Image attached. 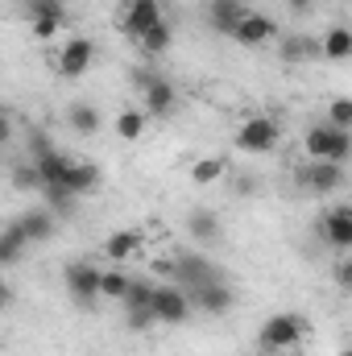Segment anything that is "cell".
I'll return each mask as SVG.
<instances>
[{"label": "cell", "mask_w": 352, "mask_h": 356, "mask_svg": "<svg viewBox=\"0 0 352 356\" xmlns=\"http://www.w3.org/2000/svg\"><path fill=\"white\" fill-rule=\"evenodd\" d=\"M307 340V319L303 315H294V311H278V315H269L262 323V332H257V348L265 353H290V348H298Z\"/></svg>", "instance_id": "1"}, {"label": "cell", "mask_w": 352, "mask_h": 356, "mask_svg": "<svg viewBox=\"0 0 352 356\" xmlns=\"http://www.w3.org/2000/svg\"><path fill=\"white\" fill-rule=\"evenodd\" d=\"M303 149L311 162H349L352 158V133L349 129H336V124H311L307 137H303Z\"/></svg>", "instance_id": "2"}, {"label": "cell", "mask_w": 352, "mask_h": 356, "mask_svg": "<svg viewBox=\"0 0 352 356\" xmlns=\"http://www.w3.org/2000/svg\"><path fill=\"white\" fill-rule=\"evenodd\" d=\"M278 141H282V124H278V116H269V112L245 116V120L237 124V133H232V145H237L241 154H269V149H278Z\"/></svg>", "instance_id": "3"}, {"label": "cell", "mask_w": 352, "mask_h": 356, "mask_svg": "<svg viewBox=\"0 0 352 356\" xmlns=\"http://www.w3.org/2000/svg\"><path fill=\"white\" fill-rule=\"evenodd\" d=\"M166 17H162V0H125L120 4V17H116V25H120V33L129 38V42H141L154 25H162Z\"/></svg>", "instance_id": "4"}, {"label": "cell", "mask_w": 352, "mask_h": 356, "mask_svg": "<svg viewBox=\"0 0 352 356\" xmlns=\"http://www.w3.org/2000/svg\"><path fill=\"white\" fill-rule=\"evenodd\" d=\"M133 83L141 88V108H145L150 116L166 120V116L178 112V91L166 75H145V71H141V75H133Z\"/></svg>", "instance_id": "5"}, {"label": "cell", "mask_w": 352, "mask_h": 356, "mask_svg": "<svg viewBox=\"0 0 352 356\" xmlns=\"http://www.w3.org/2000/svg\"><path fill=\"white\" fill-rule=\"evenodd\" d=\"M191 311H195V302H191V290H186V286H178V282L158 286V294H154V315H158V323H166V327L186 323Z\"/></svg>", "instance_id": "6"}, {"label": "cell", "mask_w": 352, "mask_h": 356, "mask_svg": "<svg viewBox=\"0 0 352 356\" xmlns=\"http://www.w3.org/2000/svg\"><path fill=\"white\" fill-rule=\"evenodd\" d=\"M99 277H104V269L91 266V261H71V266L63 269L67 294H71L79 307H91L95 298H104V294H99Z\"/></svg>", "instance_id": "7"}, {"label": "cell", "mask_w": 352, "mask_h": 356, "mask_svg": "<svg viewBox=\"0 0 352 356\" xmlns=\"http://www.w3.org/2000/svg\"><path fill=\"white\" fill-rule=\"evenodd\" d=\"M319 241L336 253H352V203H340L332 211H323L319 220Z\"/></svg>", "instance_id": "8"}, {"label": "cell", "mask_w": 352, "mask_h": 356, "mask_svg": "<svg viewBox=\"0 0 352 356\" xmlns=\"http://www.w3.org/2000/svg\"><path fill=\"white\" fill-rule=\"evenodd\" d=\"M294 178H298V186H307L315 195H332V191L344 186L349 175H344V162H307Z\"/></svg>", "instance_id": "9"}, {"label": "cell", "mask_w": 352, "mask_h": 356, "mask_svg": "<svg viewBox=\"0 0 352 356\" xmlns=\"http://www.w3.org/2000/svg\"><path fill=\"white\" fill-rule=\"evenodd\" d=\"M175 282L186 286V290H199L207 282H224V273H220V266H211L199 253H182V257H175Z\"/></svg>", "instance_id": "10"}, {"label": "cell", "mask_w": 352, "mask_h": 356, "mask_svg": "<svg viewBox=\"0 0 352 356\" xmlns=\"http://www.w3.org/2000/svg\"><path fill=\"white\" fill-rule=\"evenodd\" d=\"M91 58H95V42L91 38H67L63 42V50H58V75L63 79H79L83 71L91 67Z\"/></svg>", "instance_id": "11"}, {"label": "cell", "mask_w": 352, "mask_h": 356, "mask_svg": "<svg viewBox=\"0 0 352 356\" xmlns=\"http://www.w3.org/2000/svg\"><path fill=\"white\" fill-rule=\"evenodd\" d=\"M232 42H237V46H245V50L269 46V42H278V21H273V17H265V13H253V8H249V17L237 25Z\"/></svg>", "instance_id": "12"}, {"label": "cell", "mask_w": 352, "mask_h": 356, "mask_svg": "<svg viewBox=\"0 0 352 356\" xmlns=\"http://www.w3.org/2000/svg\"><path fill=\"white\" fill-rule=\"evenodd\" d=\"M249 17V4L245 0H207V25L224 38L237 33V25Z\"/></svg>", "instance_id": "13"}, {"label": "cell", "mask_w": 352, "mask_h": 356, "mask_svg": "<svg viewBox=\"0 0 352 356\" xmlns=\"http://www.w3.org/2000/svg\"><path fill=\"white\" fill-rule=\"evenodd\" d=\"M191 302H195V311H203V315H224V311H232L237 294H232L228 282H207V286L191 290Z\"/></svg>", "instance_id": "14"}, {"label": "cell", "mask_w": 352, "mask_h": 356, "mask_svg": "<svg viewBox=\"0 0 352 356\" xmlns=\"http://www.w3.org/2000/svg\"><path fill=\"white\" fill-rule=\"evenodd\" d=\"M186 236H191L195 245H216V241H220V216H216L211 207L186 211Z\"/></svg>", "instance_id": "15"}, {"label": "cell", "mask_w": 352, "mask_h": 356, "mask_svg": "<svg viewBox=\"0 0 352 356\" xmlns=\"http://www.w3.org/2000/svg\"><path fill=\"white\" fill-rule=\"evenodd\" d=\"M99 166L95 162H79V158H71V166H67V178H63V186L71 191V195H91V191H99Z\"/></svg>", "instance_id": "16"}, {"label": "cell", "mask_w": 352, "mask_h": 356, "mask_svg": "<svg viewBox=\"0 0 352 356\" xmlns=\"http://www.w3.org/2000/svg\"><path fill=\"white\" fill-rule=\"evenodd\" d=\"M29 245H33V241H29L25 224H21V220H13V224L4 228V236H0V266H17V261H21V253H25Z\"/></svg>", "instance_id": "17"}, {"label": "cell", "mask_w": 352, "mask_h": 356, "mask_svg": "<svg viewBox=\"0 0 352 356\" xmlns=\"http://www.w3.org/2000/svg\"><path fill=\"white\" fill-rule=\"evenodd\" d=\"M319 54H323L328 63H344V58H352V29L349 25H332V29L319 38Z\"/></svg>", "instance_id": "18"}, {"label": "cell", "mask_w": 352, "mask_h": 356, "mask_svg": "<svg viewBox=\"0 0 352 356\" xmlns=\"http://www.w3.org/2000/svg\"><path fill=\"white\" fill-rule=\"evenodd\" d=\"M21 224H25V232H29L33 245H46V241H54V232H58V220H54V211H46V207L25 211Z\"/></svg>", "instance_id": "19"}, {"label": "cell", "mask_w": 352, "mask_h": 356, "mask_svg": "<svg viewBox=\"0 0 352 356\" xmlns=\"http://www.w3.org/2000/svg\"><path fill=\"white\" fill-rule=\"evenodd\" d=\"M137 249H141V232H137V228H120V232H112V236L104 241V257H108V261H129Z\"/></svg>", "instance_id": "20"}, {"label": "cell", "mask_w": 352, "mask_h": 356, "mask_svg": "<svg viewBox=\"0 0 352 356\" xmlns=\"http://www.w3.org/2000/svg\"><path fill=\"white\" fill-rule=\"evenodd\" d=\"M145 124H150V112H145V108H125V112H116V137H120V141H141V137H145Z\"/></svg>", "instance_id": "21"}, {"label": "cell", "mask_w": 352, "mask_h": 356, "mask_svg": "<svg viewBox=\"0 0 352 356\" xmlns=\"http://www.w3.org/2000/svg\"><path fill=\"white\" fill-rule=\"evenodd\" d=\"M278 54H282L286 63H307V58H315V54H319V42H315V38H307V33H290V38H282Z\"/></svg>", "instance_id": "22"}, {"label": "cell", "mask_w": 352, "mask_h": 356, "mask_svg": "<svg viewBox=\"0 0 352 356\" xmlns=\"http://www.w3.org/2000/svg\"><path fill=\"white\" fill-rule=\"evenodd\" d=\"M154 294H158V286L154 282H145V277H133V286H129V294H125V315H133V311H154Z\"/></svg>", "instance_id": "23"}, {"label": "cell", "mask_w": 352, "mask_h": 356, "mask_svg": "<svg viewBox=\"0 0 352 356\" xmlns=\"http://www.w3.org/2000/svg\"><path fill=\"white\" fill-rule=\"evenodd\" d=\"M67 124H71L79 137L99 133V108H91V104H71V108H67Z\"/></svg>", "instance_id": "24"}, {"label": "cell", "mask_w": 352, "mask_h": 356, "mask_svg": "<svg viewBox=\"0 0 352 356\" xmlns=\"http://www.w3.org/2000/svg\"><path fill=\"white\" fill-rule=\"evenodd\" d=\"M129 286H133V273H125L120 266L104 269V277H99V294H104V298H112V302H125Z\"/></svg>", "instance_id": "25"}, {"label": "cell", "mask_w": 352, "mask_h": 356, "mask_svg": "<svg viewBox=\"0 0 352 356\" xmlns=\"http://www.w3.org/2000/svg\"><path fill=\"white\" fill-rule=\"evenodd\" d=\"M170 42H175V29H170V21H162V25H154L137 46H141L150 58H158V54H166V50H170Z\"/></svg>", "instance_id": "26"}, {"label": "cell", "mask_w": 352, "mask_h": 356, "mask_svg": "<svg viewBox=\"0 0 352 356\" xmlns=\"http://www.w3.org/2000/svg\"><path fill=\"white\" fill-rule=\"evenodd\" d=\"M224 175H228V162H224V158H199V162L191 166V178H195L199 186H211V182H220Z\"/></svg>", "instance_id": "27"}, {"label": "cell", "mask_w": 352, "mask_h": 356, "mask_svg": "<svg viewBox=\"0 0 352 356\" xmlns=\"http://www.w3.org/2000/svg\"><path fill=\"white\" fill-rule=\"evenodd\" d=\"M328 124L349 129V133H352V95H336V99L328 104Z\"/></svg>", "instance_id": "28"}, {"label": "cell", "mask_w": 352, "mask_h": 356, "mask_svg": "<svg viewBox=\"0 0 352 356\" xmlns=\"http://www.w3.org/2000/svg\"><path fill=\"white\" fill-rule=\"evenodd\" d=\"M13 186H17V191H42L46 182H42V170H38V166H17V170H13Z\"/></svg>", "instance_id": "29"}, {"label": "cell", "mask_w": 352, "mask_h": 356, "mask_svg": "<svg viewBox=\"0 0 352 356\" xmlns=\"http://www.w3.org/2000/svg\"><path fill=\"white\" fill-rule=\"evenodd\" d=\"M42 195H46V203H50L54 211H67V216H71V207H75V199H79V195H71L67 186H46Z\"/></svg>", "instance_id": "30"}, {"label": "cell", "mask_w": 352, "mask_h": 356, "mask_svg": "<svg viewBox=\"0 0 352 356\" xmlns=\"http://www.w3.org/2000/svg\"><path fill=\"white\" fill-rule=\"evenodd\" d=\"M42 17H63L67 21L63 0H29V21H42Z\"/></svg>", "instance_id": "31"}, {"label": "cell", "mask_w": 352, "mask_h": 356, "mask_svg": "<svg viewBox=\"0 0 352 356\" xmlns=\"http://www.w3.org/2000/svg\"><path fill=\"white\" fill-rule=\"evenodd\" d=\"M29 25H33V38L38 42H50V38L63 33V17H42V21H29Z\"/></svg>", "instance_id": "32"}, {"label": "cell", "mask_w": 352, "mask_h": 356, "mask_svg": "<svg viewBox=\"0 0 352 356\" xmlns=\"http://www.w3.org/2000/svg\"><path fill=\"white\" fill-rule=\"evenodd\" d=\"M336 282H340L344 290H352V253H349V257H340V261H336Z\"/></svg>", "instance_id": "33"}, {"label": "cell", "mask_w": 352, "mask_h": 356, "mask_svg": "<svg viewBox=\"0 0 352 356\" xmlns=\"http://www.w3.org/2000/svg\"><path fill=\"white\" fill-rule=\"evenodd\" d=\"M286 8H290V13H311L315 0H286Z\"/></svg>", "instance_id": "34"}, {"label": "cell", "mask_w": 352, "mask_h": 356, "mask_svg": "<svg viewBox=\"0 0 352 356\" xmlns=\"http://www.w3.org/2000/svg\"><path fill=\"white\" fill-rule=\"evenodd\" d=\"M340 356H352V344H349V348H344V353H340Z\"/></svg>", "instance_id": "35"}]
</instances>
